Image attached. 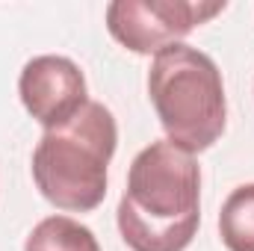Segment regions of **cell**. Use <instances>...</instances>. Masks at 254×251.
Wrapping results in <instances>:
<instances>
[{
  "label": "cell",
  "instance_id": "cell-1",
  "mask_svg": "<svg viewBox=\"0 0 254 251\" xmlns=\"http://www.w3.org/2000/svg\"><path fill=\"white\" fill-rule=\"evenodd\" d=\"M119 231L133 251H184L201 222V169L169 139L142 148L119 201Z\"/></svg>",
  "mask_w": 254,
  "mask_h": 251
},
{
  "label": "cell",
  "instance_id": "cell-2",
  "mask_svg": "<svg viewBox=\"0 0 254 251\" xmlns=\"http://www.w3.org/2000/svg\"><path fill=\"white\" fill-rule=\"evenodd\" d=\"M119 145L113 113L89 101L71 122L45 130L33 151V181L60 210L89 213L107 198V166Z\"/></svg>",
  "mask_w": 254,
  "mask_h": 251
},
{
  "label": "cell",
  "instance_id": "cell-3",
  "mask_svg": "<svg viewBox=\"0 0 254 251\" xmlns=\"http://www.w3.org/2000/svg\"><path fill=\"white\" fill-rule=\"evenodd\" d=\"M148 95L166 139L187 154L207 151L228 122L222 71L207 54L184 42L160 51L148 71Z\"/></svg>",
  "mask_w": 254,
  "mask_h": 251
},
{
  "label": "cell",
  "instance_id": "cell-4",
  "mask_svg": "<svg viewBox=\"0 0 254 251\" xmlns=\"http://www.w3.org/2000/svg\"><path fill=\"white\" fill-rule=\"evenodd\" d=\"M225 12V3L204 0H116L107 6L110 36L133 54H160L210 18Z\"/></svg>",
  "mask_w": 254,
  "mask_h": 251
},
{
  "label": "cell",
  "instance_id": "cell-5",
  "mask_svg": "<svg viewBox=\"0 0 254 251\" xmlns=\"http://www.w3.org/2000/svg\"><path fill=\"white\" fill-rule=\"evenodd\" d=\"M18 95L27 113L45 127H54L71 122L86 104V77L80 65L68 57H33L21 68L18 77Z\"/></svg>",
  "mask_w": 254,
  "mask_h": 251
},
{
  "label": "cell",
  "instance_id": "cell-6",
  "mask_svg": "<svg viewBox=\"0 0 254 251\" xmlns=\"http://www.w3.org/2000/svg\"><path fill=\"white\" fill-rule=\"evenodd\" d=\"M24 251H101V246L86 225L68 216H48L30 231Z\"/></svg>",
  "mask_w": 254,
  "mask_h": 251
},
{
  "label": "cell",
  "instance_id": "cell-7",
  "mask_svg": "<svg viewBox=\"0 0 254 251\" xmlns=\"http://www.w3.org/2000/svg\"><path fill=\"white\" fill-rule=\"evenodd\" d=\"M219 234L228 251H254V184H243L225 198Z\"/></svg>",
  "mask_w": 254,
  "mask_h": 251
}]
</instances>
